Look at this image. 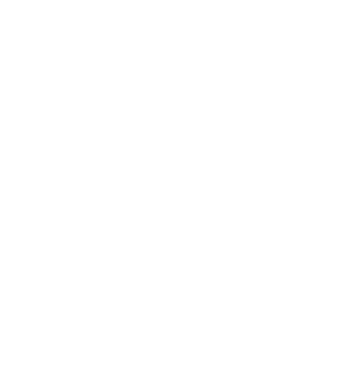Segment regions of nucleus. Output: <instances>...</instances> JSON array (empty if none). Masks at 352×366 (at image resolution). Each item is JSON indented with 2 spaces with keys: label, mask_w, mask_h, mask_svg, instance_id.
Masks as SVG:
<instances>
[]
</instances>
